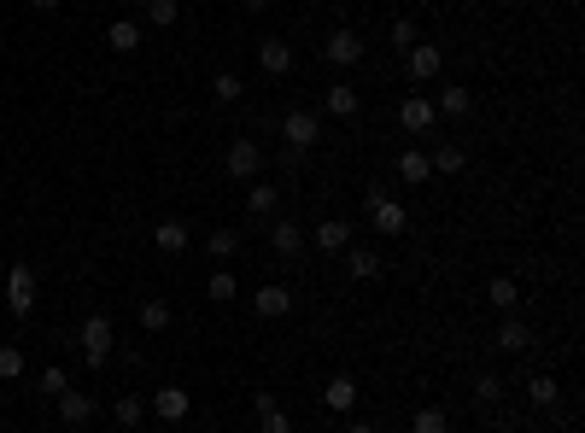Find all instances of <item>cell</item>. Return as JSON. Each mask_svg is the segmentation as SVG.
Returning <instances> with one entry per match:
<instances>
[{
    "label": "cell",
    "mask_w": 585,
    "mask_h": 433,
    "mask_svg": "<svg viewBox=\"0 0 585 433\" xmlns=\"http://www.w3.org/2000/svg\"><path fill=\"white\" fill-rule=\"evenodd\" d=\"M222 176L229 182H258L264 176V146L258 141H234L229 153H222Z\"/></svg>",
    "instance_id": "1"
},
{
    "label": "cell",
    "mask_w": 585,
    "mask_h": 433,
    "mask_svg": "<svg viewBox=\"0 0 585 433\" xmlns=\"http://www.w3.org/2000/svg\"><path fill=\"white\" fill-rule=\"evenodd\" d=\"M82 363H111V316H82Z\"/></svg>",
    "instance_id": "2"
},
{
    "label": "cell",
    "mask_w": 585,
    "mask_h": 433,
    "mask_svg": "<svg viewBox=\"0 0 585 433\" xmlns=\"http://www.w3.org/2000/svg\"><path fill=\"white\" fill-rule=\"evenodd\" d=\"M316 135H322V123H316V111H310V106H293L288 118H281V141L298 146V153H310V146H316Z\"/></svg>",
    "instance_id": "3"
},
{
    "label": "cell",
    "mask_w": 585,
    "mask_h": 433,
    "mask_svg": "<svg viewBox=\"0 0 585 433\" xmlns=\"http://www.w3.org/2000/svg\"><path fill=\"white\" fill-rule=\"evenodd\" d=\"M6 305H12V316H35V269H30V264H12V276H6Z\"/></svg>",
    "instance_id": "4"
},
{
    "label": "cell",
    "mask_w": 585,
    "mask_h": 433,
    "mask_svg": "<svg viewBox=\"0 0 585 433\" xmlns=\"http://www.w3.org/2000/svg\"><path fill=\"white\" fill-rule=\"evenodd\" d=\"M322 59H328L334 71L363 65V35H357V30H334V35H328V47H322Z\"/></svg>",
    "instance_id": "5"
},
{
    "label": "cell",
    "mask_w": 585,
    "mask_h": 433,
    "mask_svg": "<svg viewBox=\"0 0 585 433\" xmlns=\"http://www.w3.org/2000/svg\"><path fill=\"white\" fill-rule=\"evenodd\" d=\"M269 246H276V258H298V252L310 246L305 222H293V217H276V229H269Z\"/></svg>",
    "instance_id": "6"
},
{
    "label": "cell",
    "mask_w": 585,
    "mask_h": 433,
    "mask_svg": "<svg viewBox=\"0 0 585 433\" xmlns=\"http://www.w3.org/2000/svg\"><path fill=\"white\" fill-rule=\"evenodd\" d=\"M146 410H153L158 422H182V416L193 410V399H188V387H165V392H153V399H146Z\"/></svg>",
    "instance_id": "7"
},
{
    "label": "cell",
    "mask_w": 585,
    "mask_h": 433,
    "mask_svg": "<svg viewBox=\"0 0 585 433\" xmlns=\"http://www.w3.org/2000/svg\"><path fill=\"white\" fill-rule=\"evenodd\" d=\"M258 71H264V77H288V71H293V47L276 42V35L258 42Z\"/></svg>",
    "instance_id": "8"
},
{
    "label": "cell",
    "mask_w": 585,
    "mask_h": 433,
    "mask_svg": "<svg viewBox=\"0 0 585 433\" xmlns=\"http://www.w3.org/2000/svg\"><path fill=\"white\" fill-rule=\"evenodd\" d=\"M381 269H387V258L369 252V246H345V276L352 281H375Z\"/></svg>",
    "instance_id": "9"
},
{
    "label": "cell",
    "mask_w": 585,
    "mask_h": 433,
    "mask_svg": "<svg viewBox=\"0 0 585 433\" xmlns=\"http://www.w3.org/2000/svg\"><path fill=\"white\" fill-rule=\"evenodd\" d=\"M94 410H99V404L89 399V392H59V422H65V428H82V422H94Z\"/></svg>",
    "instance_id": "10"
},
{
    "label": "cell",
    "mask_w": 585,
    "mask_h": 433,
    "mask_svg": "<svg viewBox=\"0 0 585 433\" xmlns=\"http://www.w3.org/2000/svg\"><path fill=\"white\" fill-rule=\"evenodd\" d=\"M322 404H328L334 416H352L357 410V381L352 375H334L328 387H322Z\"/></svg>",
    "instance_id": "11"
},
{
    "label": "cell",
    "mask_w": 585,
    "mask_h": 433,
    "mask_svg": "<svg viewBox=\"0 0 585 433\" xmlns=\"http://www.w3.org/2000/svg\"><path fill=\"white\" fill-rule=\"evenodd\" d=\"M404 59H410V77H416V82H428V77H439V71H445V53H439V47H428V42H416Z\"/></svg>",
    "instance_id": "12"
},
{
    "label": "cell",
    "mask_w": 585,
    "mask_h": 433,
    "mask_svg": "<svg viewBox=\"0 0 585 433\" xmlns=\"http://www.w3.org/2000/svg\"><path fill=\"white\" fill-rule=\"evenodd\" d=\"M352 246V222L345 217H322L316 222V252H345Z\"/></svg>",
    "instance_id": "13"
},
{
    "label": "cell",
    "mask_w": 585,
    "mask_h": 433,
    "mask_svg": "<svg viewBox=\"0 0 585 433\" xmlns=\"http://www.w3.org/2000/svg\"><path fill=\"white\" fill-rule=\"evenodd\" d=\"M252 305H258V316H264V323H281V316L293 311V293L269 281V287H258V299H252Z\"/></svg>",
    "instance_id": "14"
},
{
    "label": "cell",
    "mask_w": 585,
    "mask_h": 433,
    "mask_svg": "<svg viewBox=\"0 0 585 433\" xmlns=\"http://www.w3.org/2000/svg\"><path fill=\"white\" fill-rule=\"evenodd\" d=\"M533 345V328L521 323L515 311H504V323H497V352H527Z\"/></svg>",
    "instance_id": "15"
},
{
    "label": "cell",
    "mask_w": 585,
    "mask_h": 433,
    "mask_svg": "<svg viewBox=\"0 0 585 433\" xmlns=\"http://www.w3.org/2000/svg\"><path fill=\"white\" fill-rule=\"evenodd\" d=\"M433 118H439V111H433V100H416V94H410V100L398 106V123H404L410 135H428V129H433Z\"/></svg>",
    "instance_id": "16"
},
{
    "label": "cell",
    "mask_w": 585,
    "mask_h": 433,
    "mask_svg": "<svg viewBox=\"0 0 585 433\" xmlns=\"http://www.w3.org/2000/svg\"><path fill=\"white\" fill-rule=\"evenodd\" d=\"M369 222H375L381 234H404V229H410V212H404L398 200H381L375 212H369Z\"/></svg>",
    "instance_id": "17"
},
{
    "label": "cell",
    "mask_w": 585,
    "mask_h": 433,
    "mask_svg": "<svg viewBox=\"0 0 585 433\" xmlns=\"http://www.w3.org/2000/svg\"><path fill=\"white\" fill-rule=\"evenodd\" d=\"M258 433H293V422H288V410H281L269 392H258Z\"/></svg>",
    "instance_id": "18"
},
{
    "label": "cell",
    "mask_w": 585,
    "mask_h": 433,
    "mask_svg": "<svg viewBox=\"0 0 585 433\" xmlns=\"http://www.w3.org/2000/svg\"><path fill=\"white\" fill-rule=\"evenodd\" d=\"M428 165H433V176H457V170H468V158H463V146H457V141H445V146H433V153H428Z\"/></svg>",
    "instance_id": "19"
},
{
    "label": "cell",
    "mask_w": 585,
    "mask_h": 433,
    "mask_svg": "<svg viewBox=\"0 0 585 433\" xmlns=\"http://www.w3.org/2000/svg\"><path fill=\"white\" fill-rule=\"evenodd\" d=\"M153 240H158V252H188V222H182V217H170V222H158V234H153Z\"/></svg>",
    "instance_id": "20"
},
{
    "label": "cell",
    "mask_w": 585,
    "mask_h": 433,
    "mask_svg": "<svg viewBox=\"0 0 585 433\" xmlns=\"http://www.w3.org/2000/svg\"><path fill=\"white\" fill-rule=\"evenodd\" d=\"M398 176H404L410 188H421V182H433V165H428V153H416V146H410V153L398 158Z\"/></svg>",
    "instance_id": "21"
},
{
    "label": "cell",
    "mask_w": 585,
    "mask_h": 433,
    "mask_svg": "<svg viewBox=\"0 0 585 433\" xmlns=\"http://www.w3.org/2000/svg\"><path fill=\"white\" fill-rule=\"evenodd\" d=\"M141 24H135V18H118V24H111V30H106V42L111 47H118V53H135V47H141Z\"/></svg>",
    "instance_id": "22"
},
{
    "label": "cell",
    "mask_w": 585,
    "mask_h": 433,
    "mask_svg": "<svg viewBox=\"0 0 585 433\" xmlns=\"http://www.w3.org/2000/svg\"><path fill=\"white\" fill-rule=\"evenodd\" d=\"M468 106H475V94H468L463 82H451V89L439 94V106H433V111H439V118H468Z\"/></svg>",
    "instance_id": "23"
},
{
    "label": "cell",
    "mask_w": 585,
    "mask_h": 433,
    "mask_svg": "<svg viewBox=\"0 0 585 433\" xmlns=\"http://www.w3.org/2000/svg\"><path fill=\"white\" fill-rule=\"evenodd\" d=\"M328 118H357V89L352 82H334L328 89Z\"/></svg>",
    "instance_id": "24"
},
{
    "label": "cell",
    "mask_w": 585,
    "mask_h": 433,
    "mask_svg": "<svg viewBox=\"0 0 585 433\" xmlns=\"http://www.w3.org/2000/svg\"><path fill=\"white\" fill-rule=\"evenodd\" d=\"M486 299L497 305V311H515V305H521V287H515L509 276H492V281H486Z\"/></svg>",
    "instance_id": "25"
},
{
    "label": "cell",
    "mask_w": 585,
    "mask_h": 433,
    "mask_svg": "<svg viewBox=\"0 0 585 433\" xmlns=\"http://www.w3.org/2000/svg\"><path fill=\"white\" fill-rule=\"evenodd\" d=\"M410 433H451V416H445L439 404H421L416 422H410Z\"/></svg>",
    "instance_id": "26"
},
{
    "label": "cell",
    "mask_w": 585,
    "mask_h": 433,
    "mask_svg": "<svg viewBox=\"0 0 585 433\" xmlns=\"http://www.w3.org/2000/svg\"><path fill=\"white\" fill-rule=\"evenodd\" d=\"M246 205H252L258 217H269L281 205V193H276V182H252V193H246Z\"/></svg>",
    "instance_id": "27"
},
{
    "label": "cell",
    "mask_w": 585,
    "mask_h": 433,
    "mask_svg": "<svg viewBox=\"0 0 585 433\" xmlns=\"http://www.w3.org/2000/svg\"><path fill=\"white\" fill-rule=\"evenodd\" d=\"M141 328L165 334L170 328V299H141Z\"/></svg>",
    "instance_id": "28"
},
{
    "label": "cell",
    "mask_w": 585,
    "mask_h": 433,
    "mask_svg": "<svg viewBox=\"0 0 585 433\" xmlns=\"http://www.w3.org/2000/svg\"><path fill=\"white\" fill-rule=\"evenodd\" d=\"M533 404H539V410H556V404H562V387H556V381L551 375H533Z\"/></svg>",
    "instance_id": "29"
},
{
    "label": "cell",
    "mask_w": 585,
    "mask_h": 433,
    "mask_svg": "<svg viewBox=\"0 0 585 433\" xmlns=\"http://www.w3.org/2000/svg\"><path fill=\"white\" fill-rule=\"evenodd\" d=\"M111 416H118V428H135L146 416V399H135V392H123L118 404H111Z\"/></svg>",
    "instance_id": "30"
},
{
    "label": "cell",
    "mask_w": 585,
    "mask_h": 433,
    "mask_svg": "<svg viewBox=\"0 0 585 433\" xmlns=\"http://www.w3.org/2000/svg\"><path fill=\"white\" fill-rule=\"evenodd\" d=\"M182 18V0H146V24H158V30H170V24Z\"/></svg>",
    "instance_id": "31"
},
{
    "label": "cell",
    "mask_w": 585,
    "mask_h": 433,
    "mask_svg": "<svg viewBox=\"0 0 585 433\" xmlns=\"http://www.w3.org/2000/svg\"><path fill=\"white\" fill-rule=\"evenodd\" d=\"M211 94H217L222 106H234V100H241V94H246V82L234 77V71H222V77H211Z\"/></svg>",
    "instance_id": "32"
},
{
    "label": "cell",
    "mask_w": 585,
    "mask_h": 433,
    "mask_svg": "<svg viewBox=\"0 0 585 433\" xmlns=\"http://www.w3.org/2000/svg\"><path fill=\"white\" fill-rule=\"evenodd\" d=\"M205 252H211V258H234V252H241V234H234V229H211Z\"/></svg>",
    "instance_id": "33"
},
{
    "label": "cell",
    "mask_w": 585,
    "mask_h": 433,
    "mask_svg": "<svg viewBox=\"0 0 585 433\" xmlns=\"http://www.w3.org/2000/svg\"><path fill=\"white\" fill-rule=\"evenodd\" d=\"M205 293H211V299H217V305H229V299H234V293H241V281H234V276H229V269H217V276H211V281H205Z\"/></svg>",
    "instance_id": "34"
},
{
    "label": "cell",
    "mask_w": 585,
    "mask_h": 433,
    "mask_svg": "<svg viewBox=\"0 0 585 433\" xmlns=\"http://www.w3.org/2000/svg\"><path fill=\"white\" fill-rule=\"evenodd\" d=\"M475 399L480 404H497V399H504V375H492V369H486V375H475Z\"/></svg>",
    "instance_id": "35"
},
{
    "label": "cell",
    "mask_w": 585,
    "mask_h": 433,
    "mask_svg": "<svg viewBox=\"0 0 585 433\" xmlns=\"http://www.w3.org/2000/svg\"><path fill=\"white\" fill-rule=\"evenodd\" d=\"M18 375H24V352L0 340V381H18Z\"/></svg>",
    "instance_id": "36"
},
{
    "label": "cell",
    "mask_w": 585,
    "mask_h": 433,
    "mask_svg": "<svg viewBox=\"0 0 585 433\" xmlns=\"http://www.w3.org/2000/svg\"><path fill=\"white\" fill-rule=\"evenodd\" d=\"M35 387H42L47 399H59V392L71 387V375H65V369H42V375H35Z\"/></svg>",
    "instance_id": "37"
},
{
    "label": "cell",
    "mask_w": 585,
    "mask_h": 433,
    "mask_svg": "<svg viewBox=\"0 0 585 433\" xmlns=\"http://www.w3.org/2000/svg\"><path fill=\"white\" fill-rule=\"evenodd\" d=\"M392 47H398V53H410V47H416V24H410V18L392 24Z\"/></svg>",
    "instance_id": "38"
},
{
    "label": "cell",
    "mask_w": 585,
    "mask_h": 433,
    "mask_svg": "<svg viewBox=\"0 0 585 433\" xmlns=\"http://www.w3.org/2000/svg\"><path fill=\"white\" fill-rule=\"evenodd\" d=\"M381 200H387V188H381V182H369V188H363V212H375Z\"/></svg>",
    "instance_id": "39"
},
{
    "label": "cell",
    "mask_w": 585,
    "mask_h": 433,
    "mask_svg": "<svg viewBox=\"0 0 585 433\" xmlns=\"http://www.w3.org/2000/svg\"><path fill=\"white\" fill-rule=\"evenodd\" d=\"M345 433H381V428H375V422H363V416H357V422L345 428Z\"/></svg>",
    "instance_id": "40"
},
{
    "label": "cell",
    "mask_w": 585,
    "mask_h": 433,
    "mask_svg": "<svg viewBox=\"0 0 585 433\" xmlns=\"http://www.w3.org/2000/svg\"><path fill=\"white\" fill-rule=\"evenodd\" d=\"M30 6H35V12H59V0H30Z\"/></svg>",
    "instance_id": "41"
},
{
    "label": "cell",
    "mask_w": 585,
    "mask_h": 433,
    "mask_svg": "<svg viewBox=\"0 0 585 433\" xmlns=\"http://www.w3.org/2000/svg\"><path fill=\"white\" fill-rule=\"evenodd\" d=\"M241 6H246V12H264V6H269V0H241Z\"/></svg>",
    "instance_id": "42"
}]
</instances>
